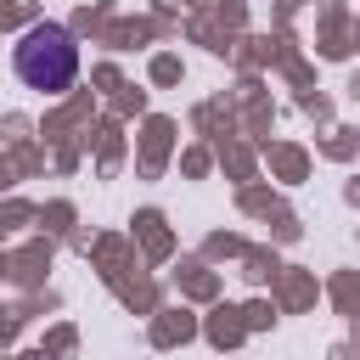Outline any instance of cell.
I'll return each mask as SVG.
<instances>
[{
	"label": "cell",
	"instance_id": "cell-1",
	"mask_svg": "<svg viewBox=\"0 0 360 360\" xmlns=\"http://www.w3.org/2000/svg\"><path fill=\"white\" fill-rule=\"evenodd\" d=\"M11 68H17V79H22L28 90L56 96V90H68V84L79 79V39H73L62 22H34V28L17 39Z\"/></svg>",
	"mask_w": 360,
	"mask_h": 360
}]
</instances>
